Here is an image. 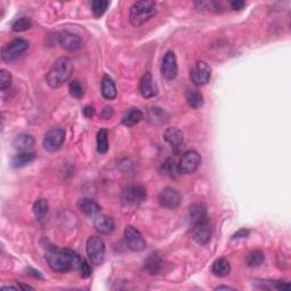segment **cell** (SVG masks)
Returning a JSON list of instances; mask_svg holds the SVG:
<instances>
[{"mask_svg":"<svg viewBox=\"0 0 291 291\" xmlns=\"http://www.w3.org/2000/svg\"><path fill=\"white\" fill-rule=\"evenodd\" d=\"M181 200H182L181 194L179 193L177 189L170 188V187L163 189L161 193H159L158 196V201L161 206L169 209L178 208L181 204Z\"/></svg>","mask_w":291,"mask_h":291,"instance_id":"cell-12","label":"cell"},{"mask_svg":"<svg viewBox=\"0 0 291 291\" xmlns=\"http://www.w3.org/2000/svg\"><path fill=\"white\" fill-rule=\"evenodd\" d=\"M31 26H32L31 19L27 17H22V18H18L17 21H15L13 23L11 29H13L14 32H24V31L30 30Z\"/></svg>","mask_w":291,"mask_h":291,"instance_id":"cell-34","label":"cell"},{"mask_svg":"<svg viewBox=\"0 0 291 291\" xmlns=\"http://www.w3.org/2000/svg\"><path fill=\"white\" fill-rule=\"evenodd\" d=\"M57 41L64 49L69 51L78 50L83 45L81 37L70 31H62L57 33Z\"/></svg>","mask_w":291,"mask_h":291,"instance_id":"cell-13","label":"cell"},{"mask_svg":"<svg viewBox=\"0 0 291 291\" xmlns=\"http://www.w3.org/2000/svg\"><path fill=\"white\" fill-rule=\"evenodd\" d=\"M249 230L246 229H241L240 231H238L236 234H233V239H241V238H247L249 236Z\"/></svg>","mask_w":291,"mask_h":291,"instance_id":"cell-38","label":"cell"},{"mask_svg":"<svg viewBox=\"0 0 291 291\" xmlns=\"http://www.w3.org/2000/svg\"><path fill=\"white\" fill-rule=\"evenodd\" d=\"M95 229L97 232L100 234H103V236H108V234L113 233V231L115 230V223L114 220L107 215H100L95 220Z\"/></svg>","mask_w":291,"mask_h":291,"instance_id":"cell-17","label":"cell"},{"mask_svg":"<svg viewBox=\"0 0 291 291\" xmlns=\"http://www.w3.org/2000/svg\"><path fill=\"white\" fill-rule=\"evenodd\" d=\"M212 69L206 62L199 61L194 64V69L190 72V78L196 86H205L210 81Z\"/></svg>","mask_w":291,"mask_h":291,"instance_id":"cell-9","label":"cell"},{"mask_svg":"<svg viewBox=\"0 0 291 291\" xmlns=\"http://www.w3.org/2000/svg\"><path fill=\"white\" fill-rule=\"evenodd\" d=\"M212 272L214 276L218 278L228 277L231 272V265L229 261L225 260V258H218V260L213 263Z\"/></svg>","mask_w":291,"mask_h":291,"instance_id":"cell-24","label":"cell"},{"mask_svg":"<svg viewBox=\"0 0 291 291\" xmlns=\"http://www.w3.org/2000/svg\"><path fill=\"white\" fill-rule=\"evenodd\" d=\"M124 238L127 247H129L132 252L139 253L142 252V250L146 248L145 238H143L142 234L139 232L137 229L133 228V226L131 225L126 226L124 230Z\"/></svg>","mask_w":291,"mask_h":291,"instance_id":"cell-11","label":"cell"},{"mask_svg":"<svg viewBox=\"0 0 291 291\" xmlns=\"http://www.w3.org/2000/svg\"><path fill=\"white\" fill-rule=\"evenodd\" d=\"M147 197L145 188L140 186H130L122 194V204L125 208L138 207Z\"/></svg>","mask_w":291,"mask_h":291,"instance_id":"cell-5","label":"cell"},{"mask_svg":"<svg viewBox=\"0 0 291 291\" xmlns=\"http://www.w3.org/2000/svg\"><path fill=\"white\" fill-rule=\"evenodd\" d=\"M146 270L151 274V276H157L161 272L163 266H164V260H163L162 255L158 252L150 253L149 256L146 258L145 261Z\"/></svg>","mask_w":291,"mask_h":291,"instance_id":"cell-16","label":"cell"},{"mask_svg":"<svg viewBox=\"0 0 291 291\" xmlns=\"http://www.w3.org/2000/svg\"><path fill=\"white\" fill-rule=\"evenodd\" d=\"M265 260L264 254H263L261 250H253L250 252L246 257V264L249 266V268H258L263 264V262Z\"/></svg>","mask_w":291,"mask_h":291,"instance_id":"cell-30","label":"cell"},{"mask_svg":"<svg viewBox=\"0 0 291 291\" xmlns=\"http://www.w3.org/2000/svg\"><path fill=\"white\" fill-rule=\"evenodd\" d=\"M139 91L143 98H153L157 95V86L150 73H146L139 82Z\"/></svg>","mask_w":291,"mask_h":291,"instance_id":"cell-15","label":"cell"},{"mask_svg":"<svg viewBox=\"0 0 291 291\" xmlns=\"http://www.w3.org/2000/svg\"><path fill=\"white\" fill-rule=\"evenodd\" d=\"M37 158V155L34 153H30V151H22L17 155H15L11 159V166L14 169H21V167L26 166L27 164H30Z\"/></svg>","mask_w":291,"mask_h":291,"instance_id":"cell-23","label":"cell"},{"mask_svg":"<svg viewBox=\"0 0 291 291\" xmlns=\"http://www.w3.org/2000/svg\"><path fill=\"white\" fill-rule=\"evenodd\" d=\"M29 41L24 39H15L13 41L6 43L1 49V58L5 62L15 61L23 53H25L29 48Z\"/></svg>","mask_w":291,"mask_h":291,"instance_id":"cell-6","label":"cell"},{"mask_svg":"<svg viewBox=\"0 0 291 291\" xmlns=\"http://www.w3.org/2000/svg\"><path fill=\"white\" fill-rule=\"evenodd\" d=\"M162 172L163 174L167 175L170 178H177L180 174V170H179V164L174 161L173 158H169L162 164Z\"/></svg>","mask_w":291,"mask_h":291,"instance_id":"cell-28","label":"cell"},{"mask_svg":"<svg viewBox=\"0 0 291 291\" xmlns=\"http://www.w3.org/2000/svg\"><path fill=\"white\" fill-rule=\"evenodd\" d=\"M78 207L81 212L87 216H96L100 213V206L94 199L82 198L78 201Z\"/></svg>","mask_w":291,"mask_h":291,"instance_id":"cell-18","label":"cell"},{"mask_svg":"<svg viewBox=\"0 0 291 291\" xmlns=\"http://www.w3.org/2000/svg\"><path fill=\"white\" fill-rule=\"evenodd\" d=\"M78 270L80 272V276H81L82 278H85V279L89 278L91 276V273H93V269H91L90 264L85 260H81V262H80Z\"/></svg>","mask_w":291,"mask_h":291,"instance_id":"cell-36","label":"cell"},{"mask_svg":"<svg viewBox=\"0 0 291 291\" xmlns=\"http://www.w3.org/2000/svg\"><path fill=\"white\" fill-rule=\"evenodd\" d=\"M230 6L234 10H240L246 6V2L242 1V0H233V1L230 2Z\"/></svg>","mask_w":291,"mask_h":291,"instance_id":"cell-37","label":"cell"},{"mask_svg":"<svg viewBox=\"0 0 291 291\" xmlns=\"http://www.w3.org/2000/svg\"><path fill=\"white\" fill-rule=\"evenodd\" d=\"M11 86V75L9 72L6 70H1L0 72V88H1L2 91H6L9 89Z\"/></svg>","mask_w":291,"mask_h":291,"instance_id":"cell-35","label":"cell"},{"mask_svg":"<svg viewBox=\"0 0 291 291\" xmlns=\"http://www.w3.org/2000/svg\"><path fill=\"white\" fill-rule=\"evenodd\" d=\"M13 146L16 150L27 151L34 146V138L31 134L21 133L14 138Z\"/></svg>","mask_w":291,"mask_h":291,"instance_id":"cell-22","label":"cell"},{"mask_svg":"<svg viewBox=\"0 0 291 291\" xmlns=\"http://www.w3.org/2000/svg\"><path fill=\"white\" fill-rule=\"evenodd\" d=\"M162 75L169 81H172L178 75V62L173 51H167L162 64Z\"/></svg>","mask_w":291,"mask_h":291,"instance_id":"cell-14","label":"cell"},{"mask_svg":"<svg viewBox=\"0 0 291 291\" xmlns=\"http://www.w3.org/2000/svg\"><path fill=\"white\" fill-rule=\"evenodd\" d=\"M95 113H96V109H95L94 106H87V107H85V109H83V114H85L86 116L89 117V118L93 117Z\"/></svg>","mask_w":291,"mask_h":291,"instance_id":"cell-40","label":"cell"},{"mask_svg":"<svg viewBox=\"0 0 291 291\" xmlns=\"http://www.w3.org/2000/svg\"><path fill=\"white\" fill-rule=\"evenodd\" d=\"M69 90L72 97L81 99L85 95V87H83L82 82L79 81V80H72L69 86Z\"/></svg>","mask_w":291,"mask_h":291,"instance_id":"cell-32","label":"cell"},{"mask_svg":"<svg viewBox=\"0 0 291 291\" xmlns=\"http://www.w3.org/2000/svg\"><path fill=\"white\" fill-rule=\"evenodd\" d=\"M48 209H49V205L46 199H38L33 205V213L39 220H41L48 214Z\"/></svg>","mask_w":291,"mask_h":291,"instance_id":"cell-31","label":"cell"},{"mask_svg":"<svg viewBox=\"0 0 291 291\" xmlns=\"http://www.w3.org/2000/svg\"><path fill=\"white\" fill-rule=\"evenodd\" d=\"M206 205L202 202H194L189 208V221L191 226L206 218Z\"/></svg>","mask_w":291,"mask_h":291,"instance_id":"cell-19","label":"cell"},{"mask_svg":"<svg viewBox=\"0 0 291 291\" xmlns=\"http://www.w3.org/2000/svg\"><path fill=\"white\" fill-rule=\"evenodd\" d=\"M19 287H21L22 289H33V288H32V287H30V286H25V285H21ZM19 287H18V288H19Z\"/></svg>","mask_w":291,"mask_h":291,"instance_id":"cell-42","label":"cell"},{"mask_svg":"<svg viewBox=\"0 0 291 291\" xmlns=\"http://www.w3.org/2000/svg\"><path fill=\"white\" fill-rule=\"evenodd\" d=\"M222 289H225V290H231L232 288H230V287H226V286H222V287H217L216 290H222Z\"/></svg>","mask_w":291,"mask_h":291,"instance_id":"cell-41","label":"cell"},{"mask_svg":"<svg viewBox=\"0 0 291 291\" xmlns=\"http://www.w3.org/2000/svg\"><path fill=\"white\" fill-rule=\"evenodd\" d=\"M164 139L166 142H169L174 148H179L185 142L182 131L179 130L178 127H170V129H167L164 133Z\"/></svg>","mask_w":291,"mask_h":291,"instance_id":"cell-20","label":"cell"},{"mask_svg":"<svg viewBox=\"0 0 291 291\" xmlns=\"http://www.w3.org/2000/svg\"><path fill=\"white\" fill-rule=\"evenodd\" d=\"M45 258L51 270L62 273L78 269L81 262V258L73 250L59 249L54 246L48 247L45 253Z\"/></svg>","mask_w":291,"mask_h":291,"instance_id":"cell-1","label":"cell"},{"mask_svg":"<svg viewBox=\"0 0 291 291\" xmlns=\"http://www.w3.org/2000/svg\"><path fill=\"white\" fill-rule=\"evenodd\" d=\"M200 163L201 157L197 151L194 150L186 151V153L182 155L180 163H179V170H180V173L183 174H193L196 172L199 165H200Z\"/></svg>","mask_w":291,"mask_h":291,"instance_id":"cell-8","label":"cell"},{"mask_svg":"<svg viewBox=\"0 0 291 291\" xmlns=\"http://www.w3.org/2000/svg\"><path fill=\"white\" fill-rule=\"evenodd\" d=\"M72 73H73V64H72L71 59L67 57L58 58L48 72L47 83L50 88L56 89L69 81Z\"/></svg>","mask_w":291,"mask_h":291,"instance_id":"cell-2","label":"cell"},{"mask_svg":"<svg viewBox=\"0 0 291 291\" xmlns=\"http://www.w3.org/2000/svg\"><path fill=\"white\" fill-rule=\"evenodd\" d=\"M64 140H65V131L62 127H53L45 134L43 147L46 150L54 153L63 146Z\"/></svg>","mask_w":291,"mask_h":291,"instance_id":"cell-7","label":"cell"},{"mask_svg":"<svg viewBox=\"0 0 291 291\" xmlns=\"http://www.w3.org/2000/svg\"><path fill=\"white\" fill-rule=\"evenodd\" d=\"M106 247L102 239L98 236H91L87 240V254L90 262L95 265H101L105 260Z\"/></svg>","mask_w":291,"mask_h":291,"instance_id":"cell-4","label":"cell"},{"mask_svg":"<svg viewBox=\"0 0 291 291\" xmlns=\"http://www.w3.org/2000/svg\"><path fill=\"white\" fill-rule=\"evenodd\" d=\"M166 111L162 108H158V107H153L147 113V119L153 125L163 124V123L166 122Z\"/></svg>","mask_w":291,"mask_h":291,"instance_id":"cell-26","label":"cell"},{"mask_svg":"<svg viewBox=\"0 0 291 291\" xmlns=\"http://www.w3.org/2000/svg\"><path fill=\"white\" fill-rule=\"evenodd\" d=\"M113 114H114V110H113V108H111V107H105V108H103V110H102V113H101V116L103 118L108 119L113 116Z\"/></svg>","mask_w":291,"mask_h":291,"instance_id":"cell-39","label":"cell"},{"mask_svg":"<svg viewBox=\"0 0 291 291\" xmlns=\"http://www.w3.org/2000/svg\"><path fill=\"white\" fill-rule=\"evenodd\" d=\"M210 237H212V224L207 217L193 225V238L198 245L208 244Z\"/></svg>","mask_w":291,"mask_h":291,"instance_id":"cell-10","label":"cell"},{"mask_svg":"<svg viewBox=\"0 0 291 291\" xmlns=\"http://www.w3.org/2000/svg\"><path fill=\"white\" fill-rule=\"evenodd\" d=\"M109 6V2L106 1V0H95L91 3V10H93L94 15L96 17H100L105 11L107 10V8Z\"/></svg>","mask_w":291,"mask_h":291,"instance_id":"cell-33","label":"cell"},{"mask_svg":"<svg viewBox=\"0 0 291 291\" xmlns=\"http://www.w3.org/2000/svg\"><path fill=\"white\" fill-rule=\"evenodd\" d=\"M186 97L191 108L199 109L204 105V96H202L201 93H199L198 90H189Z\"/></svg>","mask_w":291,"mask_h":291,"instance_id":"cell-27","label":"cell"},{"mask_svg":"<svg viewBox=\"0 0 291 291\" xmlns=\"http://www.w3.org/2000/svg\"><path fill=\"white\" fill-rule=\"evenodd\" d=\"M157 13V5L151 0H141L134 2L130 8V22L133 26L139 27L153 18Z\"/></svg>","mask_w":291,"mask_h":291,"instance_id":"cell-3","label":"cell"},{"mask_svg":"<svg viewBox=\"0 0 291 291\" xmlns=\"http://www.w3.org/2000/svg\"><path fill=\"white\" fill-rule=\"evenodd\" d=\"M143 118V113L139 108H130L124 114L122 118V123L127 127H132L133 125L138 124L139 122Z\"/></svg>","mask_w":291,"mask_h":291,"instance_id":"cell-25","label":"cell"},{"mask_svg":"<svg viewBox=\"0 0 291 291\" xmlns=\"http://www.w3.org/2000/svg\"><path fill=\"white\" fill-rule=\"evenodd\" d=\"M108 132L107 130L101 129L97 133V150L100 155L106 154L108 151Z\"/></svg>","mask_w":291,"mask_h":291,"instance_id":"cell-29","label":"cell"},{"mask_svg":"<svg viewBox=\"0 0 291 291\" xmlns=\"http://www.w3.org/2000/svg\"><path fill=\"white\" fill-rule=\"evenodd\" d=\"M101 95L107 100H113L116 98L117 90L115 87V83L109 75H105L101 81Z\"/></svg>","mask_w":291,"mask_h":291,"instance_id":"cell-21","label":"cell"}]
</instances>
